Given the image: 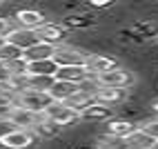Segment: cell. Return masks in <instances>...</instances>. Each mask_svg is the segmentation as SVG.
<instances>
[{"instance_id": "cell-29", "label": "cell", "mask_w": 158, "mask_h": 149, "mask_svg": "<svg viewBox=\"0 0 158 149\" xmlns=\"http://www.w3.org/2000/svg\"><path fill=\"white\" fill-rule=\"evenodd\" d=\"M2 45H5V38H0V47H2Z\"/></svg>"}, {"instance_id": "cell-3", "label": "cell", "mask_w": 158, "mask_h": 149, "mask_svg": "<svg viewBox=\"0 0 158 149\" xmlns=\"http://www.w3.org/2000/svg\"><path fill=\"white\" fill-rule=\"evenodd\" d=\"M14 102L18 105V107H23L27 111H34L36 116H45V111L49 109V105L54 102L49 98L47 91H36V89H29L25 93H20L14 98Z\"/></svg>"}, {"instance_id": "cell-11", "label": "cell", "mask_w": 158, "mask_h": 149, "mask_svg": "<svg viewBox=\"0 0 158 149\" xmlns=\"http://www.w3.org/2000/svg\"><path fill=\"white\" fill-rule=\"evenodd\" d=\"M60 25L65 29H73V31H85V29H91L98 25V20L94 14H87V11H71L67 16H62Z\"/></svg>"}, {"instance_id": "cell-24", "label": "cell", "mask_w": 158, "mask_h": 149, "mask_svg": "<svg viewBox=\"0 0 158 149\" xmlns=\"http://www.w3.org/2000/svg\"><path fill=\"white\" fill-rule=\"evenodd\" d=\"M11 29H14V23H11V18H5V16H0V38H7Z\"/></svg>"}, {"instance_id": "cell-1", "label": "cell", "mask_w": 158, "mask_h": 149, "mask_svg": "<svg viewBox=\"0 0 158 149\" xmlns=\"http://www.w3.org/2000/svg\"><path fill=\"white\" fill-rule=\"evenodd\" d=\"M87 60H89V51L80 45H60L54 54V62L58 67H87Z\"/></svg>"}, {"instance_id": "cell-18", "label": "cell", "mask_w": 158, "mask_h": 149, "mask_svg": "<svg viewBox=\"0 0 158 149\" xmlns=\"http://www.w3.org/2000/svg\"><path fill=\"white\" fill-rule=\"evenodd\" d=\"M60 131H62V127H58L56 122H51L49 118H45V116H40V120H38L36 129H34L38 140H51V138H56Z\"/></svg>"}, {"instance_id": "cell-27", "label": "cell", "mask_w": 158, "mask_h": 149, "mask_svg": "<svg viewBox=\"0 0 158 149\" xmlns=\"http://www.w3.org/2000/svg\"><path fill=\"white\" fill-rule=\"evenodd\" d=\"M80 149H98V147H80Z\"/></svg>"}, {"instance_id": "cell-13", "label": "cell", "mask_w": 158, "mask_h": 149, "mask_svg": "<svg viewBox=\"0 0 158 149\" xmlns=\"http://www.w3.org/2000/svg\"><path fill=\"white\" fill-rule=\"evenodd\" d=\"M49 98L54 102H69L71 98H76L80 93V87L78 85H71V82H62V80H54V85L49 87Z\"/></svg>"}, {"instance_id": "cell-19", "label": "cell", "mask_w": 158, "mask_h": 149, "mask_svg": "<svg viewBox=\"0 0 158 149\" xmlns=\"http://www.w3.org/2000/svg\"><path fill=\"white\" fill-rule=\"evenodd\" d=\"M58 71V65L51 60H43V62H29L27 65V76H45V78H54Z\"/></svg>"}, {"instance_id": "cell-25", "label": "cell", "mask_w": 158, "mask_h": 149, "mask_svg": "<svg viewBox=\"0 0 158 149\" xmlns=\"http://www.w3.org/2000/svg\"><path fill=\"white\" fill-rule=\"evenodd\" d=\"M91 9H109V7H114L116 2H114V0H89V2H87Z\"/></svg>"}, {"instance_id": "cell-28", "label": "cell", "mask_w": 158, "mask_h": 149, "mask_svg": "<svg viewBox=\"0 0 158 149\" xmlns=\"http://www.w3.org/2000/svg\"><path fill=\"white\" fill-rule=\"evenodd\" d=\"M152 149H158V140H156V143H154V147H152Z\"/></svg>"}, {"instance_id": "cell-8", "label": "cell", "mask_w": 158, "mask_h": 149, "mask_svg": "<svg viewBox=\"0 0 158 149\" xmlns=\"http://www.w3.org/2000/svg\"><path fill=\"white\" fill-rule=\"evenodd\" d=\"M116 67H120V60L107 54V51H91L89 54V60H87V69L94 73V76H98V73H105V71H111Z\"/></svg>"}, {"instance_id": "cell-22", "label": "cell", "mask_w": 158, "mask_h": 149, "mask_svg": "<svg viewBox=\"0 0 158 149\" xmlns=\"http://www.w3.org/2000/svg\"><path fill=\"white\" fill-rule=\"evenodd\" d=\"M0 69L5 71V78L7 76H18V73H27V62L20 58V60H11V62H2Z\"/></svg>"}, {"instance_id": "cell-2", "label": "cell", "mask_w": 158, "mask_h": 149, "mask_svg": "<svg viewBox=\"0 0 158 149\" xmlns=\"http://www.w3.org/2000/svg\"><path fill=\"white\" fill-rule=\"evenodd\" d=\"M98 82V87H109V89H131L136 85V76L127 69V67H116L111 71H105V73H98L94 76Z\"/></svg>"}, {"instance_id": "cell-21", "label": "cell", "mask_w": 158, "mask_h": 149, "mask_svg": "<svg viewBox=\"0 0 158 149\" xmlns=\"http://www.w3.org/2000/svg\"><path fill=\"white\" fill-rule=\"evenodd\" d=\"M23 54H25L23 49H18L16 45H11V42L5 40V45L0 47V65H2V62H11V60H20Z\"/></svg>"}, {"instance_id": "cell-17", "label": "cell", "mask_w": 158, "mask_h": 149, "mask_svg": "<svg viewBox=\"0 0 158 149\" xmlns=\"http://www.w3.org/2000/svg\"><path fill=\"white\" fill-rule=\"evenodd\" d=\"M56 49L58 47H54V45H47V42H38V45H34V47H29L25 54H23V60L27 62H43V60H51L54 58V54H56Z\"/></svg>"}, {"instance_id": "cell-5", "label": "cell", "mask_w": 158, "mask_h": 149, "mask_svg": "<svg viewBox=\"0 0 158 149\" xmlns=\"http://www.w3.org/2000/svg\"><path fill=\"white\" fill-rule=\"evenodd\" d=\"M38 140L34 131H23V129H9L0 134V145L5 149H27Z\"/></svg>"}, {"instance_id": "cell-9", "label": "cell", "mask_w": 158, "mask_h": 149, "mask_svg": "<svg viewBox=\"0 0 158 149\" xmlns=\"http://www.w3.org/2000/svg\"><path fill=\"white\" fill-rule=\"evenodd\" d=\"M36 34H38L40 42H47V45H54V47H60V45L67 42V29L60 23H47V25L40 27Z\"/></svg>"}, {"instance_id": "cell-15", "label": "cell", "mask_w": 158, "mask_h": 149, "mask_svg": "<svg viewBox=\"0 0 158 149\" xmlns=\"http://www.w3.org/2000/svg\"><path fill=\"white\" fill-rule=\"evenodd\" d=\"M5 40L11 42V45H16L18 49H23V51H27L29 47H34V45H38V42H40L36 31H29V29H23V27H14Z\"/></svg>"}, {"instance_id": "cell-26", "label": "cell", "mask_w": 158, "mask_h": 149, "mask_svg": "<svg viewBox=\"0 0 158 149\" xmlns=\"http://www.w3.org/2000/svg\"><path fill=\"white\" fill-rule=\"evenodd\" d=\"M149 109H152V114H154V116H158V98L149 102Z\"/></svg>"}, {"instance_id": "cell-16", "label": "cell", "mask_w": 158, "mask_h": 149, "mask_svg": "<svg viewBox=\"0 0 158 149\" xmlns=\"http://www.w3.org/2000/svg\"><path fill=\"white\" fill-rule=\"evenodd\" d=\"M94 73L87 67H58L54 80H62V82H71V85H82L85 80H89Z\"/></svg>"}, {"instance_id": "cell-12", "label": "cell", "mask_w": 158, "mask_h": 149, "mask_svg": "<svg viewBox=\"0 0 158 149\" xmlns=\"http://www.w3.org/2000/svg\"><path fill=\"white\" fill-rule=\"evenodd\" d=\"M16 23L23 29L38 31L43 25H47L49 20H47V16L43 11H38V9H20V11H16Z\"/></svg>"}, {"instance_id": "cell-20", "label": "cell", "mask_w": 158, "mask_h": 149, "mask_svg": "<svg viewBox=\"0 0 158 149\" xmlns=\"http://www.w3.org/2000/svg\"><path fill=\"white\" fill-rule=\"evenodd\" d=\"M154 138H149L145 131H140V129H136L127 140H125V145H127V149H152L154 147Z\"/></svg>"}, {"instance_id": "cell-7", "label": "cell", "mask_w": 158, "mask_h": 149, "mask_svg": "<svg viewBox=\"0 0 158 149\" xmlns=\"http://www.w3.org/2000/svg\"><path fill=\"white\" fill-rule=\"evenodd\" d=\"M38 120H40V116H36L34 111H27L23 107H18V105H14V109H11V114H9V118H7V125H11L14 129L34 131Z\"/></svg>"}, {"instance_id": "cell-4", "label": "cell", "mask_w": 158, "mask_h": 149, "mask_svg": "<svg viewBox=\"0 0 158 149\" xmlns=\"http://www.w3.org/2000/svg\"><path fill=\"white\" fill-rule=\"evenodd\" d=\"M45 118H49L51 122H56L58 127H73V125H80V116L73 111L71 107H67V105H62V102H51L49 105V109L45 111Z\"/></svg>"}, {"instance_id": "cell-6", "label": "cell", "mask_w": 158, "mask_h": 149, "mask_svg": "<svg viewBox=\"0 0 158 149\" xmlns=\"http://www.w3.org/2000/svg\"><path fill=\"white\" fill-rule=\"evenodd\" d=\"M138 129V122L131 120V118H125V116H116L114 120L105 122V134L111 136V138H118V140H127V138Z\"/></svg>"}, {"instance_id": "cell-23", "label": "cell", "mask_w": 158, "mask_h": 149, "mask_svg": "<svg viewBox=\"0 0 158 149\" xmlns=\"http://www.w3.org/2000/svg\"><path fill=\"white\" fill-rule=\"evenodd\" d=\"M138 129L145 131L149 138H154V140H158V116H149V118H143L138 122Z\"/></svg>"}, {"instance_id": "cell-14", "label": "cell", "mask_w": 158, "mask_h": 149, "mask_svg": "<svg viewBox=\"0 0 158 149\" xmlns=\"http://www.w3.org/2000/svg\"><path fill=\"white\" fill-rule=\"evenodd\" d=\"M94 100L100 105H107V107H116V105H123L129 100V91L127 89H109V87H98Z\"/></svg>"}, {"instance_id": "cell-10", "label": "cell", "mask_w": 158, "mask_h": 149, "mask_svg": "<svg viewBox=\"0 0 158 149\" xmlns=\"http://www.w3.org/2000/svg\"><path fill=\"white\" fill-rule=\"evenodd\" d=\"M114 118H116V109L114 107H107V105H100L96 100H94L89 107L80 114V120L82 122H98V125L102 122L105 125V122H109Z\"/></svg>"}]
</instances>
